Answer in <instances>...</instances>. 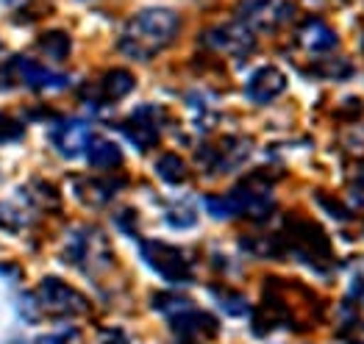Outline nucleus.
Returning a JSON list of instances; mask_svg holds the SVG:
<instances>
[{
  "label": "nucleus",
  "instance_id": "1",
  "mask_svg": "<svg viewBox=\"0 0 364 344\" xmlns=\"http://www.w3.org/2000/svg\"><path fill=\"white\" fill-rule=\"evenodd\" d=\"M181 31V17L173 9L164 6H151L136 11L125 26H122L117 48L122 56L134 62H151L161 50H167Z\"/></svg>",
  "mask_w": 364,
  "mask_h": 344
},
{
  "label": "nucleus",
  "instance_id": "2",
  "mask_svg": "<svg viewBox=\"0 0 364 344\" xmlns=\"http://www.w3.org/2000/svg\"><path fill=\"white\" fill-rule=\"evenodd\" d=\"M64 258L81 270H97L106 267L112 261V248L106 242V236L95 228H78L70 233L67 248H64Z\"/></svg>",
  "mask_w": 364,
  "mask_h": 344
},
{
  "label": "nucleus",
  "instance_id": "3",
  "mask_svg": "<svg viewBox=\"0 0 364 344\" xmlns=\"http://www.w3.org/2000/svg\"><path fill=\"white\" fill-rule=\"evenodd\" d=\"M142 258L156 275H161L167 283H189L192 281V261L189 255L167 242H145L142 245Z\"/></svg>",
  "mask_w": 364,
  "mask_h": 344
},
{
  "label": "nucleus",
  "instance_id": "4",
  "mask_svg": "<svg viewBox=\"0 0 364 344\" xmlns=\"http://www.w3.org/2000/svg\"><path fill=\"white\" fill-rule=\"evenodd\" d=\"M292 17H295L292 0H242L240 6V23H245L253 33H273L284 28Z\"/></svg>",
  "mask_w": 364,
  "mask_h": 344
},
{
  "label": "nucleus",
  "instance_id": "5",
  "mask_svg": "<svg viewBox=\"0 0 364 344\" xmlns=\"http://www.w3.org/2000/svg\"><path fill=\"white\" fill-rule=\"evenodd\" d=\"M36 306H42V311L53 314V316H81L90 311V300L59 278H45L39 283Z\"/></svg>",
  "mask_w": 364,
  "mask_h": 344
},
{
  "label": "nucleus",
  "instance_id": "6",
  "mask_svg": "<svg viewBox=\"0 0 364 344\" xmlns=\"http://www.w3.org/2000/svg\"><path fill=\"white\" fill-rule=\"evenodd\" d=\"M231 200H234L237 217L256 219V222H264L275 209L273 189H270L267 181H262V175H253V178L242 181L240 187L234 189Z\"/></svg>",
  "mask_w": 364,
  "mask_h": 344
},
{
  "label": "nucleus",
  "instance_id": "7",
  "mask_svg": "<svg viewBox=\"0 0 364 344\" xmlns=\"http://www.w3.org/2000/svg\"><path fill=\"white\" fill-rule=\"evenodd\" d=\"M203 45L214 50V53H223V56H234V59H245L247 53H253L256 48V33L250 31L245 23L234 20V23H223V26H214L203 33Z\"/></svg>",
  "mask_w": 364,
  "mask_h": 344
},
{
  "label": "nucleus",
  "instance_id": "8",
  "mask_svg": "<svg viewBox=\"0 0 364 344\" xmlns=\"http://www.w3.org/2000/svg\"><path fill=\"white\" fill-rule=\"evenodd\" d=\"M250 156V142L247 139H237V136H228L223 139L220 145H209L200 150V164L209 170V172H231L237 170L240 164H245Z\"/></svg>",
  "mask_w": 364,
  "mask_h": 344
},
{
  "label": "nucleus",
  "instance_id": "9",
  "mask_svg": "<svg viewBox=\"0 0 364 344\" xmlns=\"http://www.w3.org/2000/svg\"><path fill=\"white\" fill-rule=\"evenodd\" d=\"M284 92H287V75L273 64H264V67L253 70L247 84H245V97L253 106H270Z\"/></svg>",
  "mask_w": 364,
  "mask_h": 344
},
{
  "label": "nucleus",
  "instance_id": "10",
  "mask_svg": "<svg viewBox=\"0 0 364 344\" xmlns=\"http://www.w3.org/2000/svg\"><path fill=\"white\" fill-rule=\"evenodd\" d=\"M159 109H153V106H145V109H136L125 123L120 126L122 136L136 148V150H151L153 145L159 142V136H161V123H159Z\"/></svg>",
  "mask_w": 364,
  "mask_h": 344
},
{
  "label": "nucleus",
  "instance_id": "11",
  "mask_svg": "<svg viewBox=\"0 0 364 344\" xmlns=\"http://www.w3.org/2000/svg\"><path fill=\"white\" fill-rule=\"evenodd\" d=\"M50 142L64 158H78L90 148L92 128L84 120H61L50 133Z\"/></svg>",
  "mask_w": 364,
  "mask_h": 344
},
{
  "label": "nucleus",
  "instance_id": "12",
  "mask_svg": "<svg viewBox=\"0 0 364 344\" xmlns=\"http://www.w3.org/2000/svg\"><path fill=\"white\" fill-rule=\"evenodd\" d=\"M298 45L311 56H328L339 48V36L323 20H306L298 28Z\"/></svg>",
  "mask_w": 364,
  "mask_h": 344
},
{
  "label": "nucleus",
  "instance_id": "13",
  "mask_svg": "<svg viewBox=\"0 0 364 344\" xmlns=\"http://www.w3.org/2000/svg\"><path fill=\"white\" fill-rule=\"evenodd\" d=\"M14 70H17V78H20L26 87H31V89H48V92H53V89L70 87V78H67V75L53 72V70L42 67V64L33 62V59H26V56H20V59L14 62Z\"/></svg>",
  "mask_w": 364,
  "mask_h": 344
},
{
  "label": "nucleus",
  "instance_id": "14",
  "mask_svg": "<svg viewBox=\"0 0 364 344\" xmlns=\"http://www.w3.org/2000/svg\"><path fill=\"white\" fill-rule=\"evenodd\" d=\"M170 328L173 333H178L181 339H198V336H214L217 333V319L212 314L198 311L195 306L186 311L170 316Z\"/></svg>",
  "mask_w": 364,
  "mask_h": 344
},
{
  "label": "nucleus",
  "instance_id": "15",
  "mask_svg": "<svg viewBox=\"0 0 364 344\" xmlns=\"http://www.w3.org/2000/svg\"><path fill=\"white\" fill-rule=\"evenodd\" d=\"M122 184H125L122 178H81L75 184V197L92 209H97V206H106L109 200H114Z\"/></svg>",
  "mask_w": 364,
  "mask_h": 344
},
{
  "label": "nucleus",
  "instance_id": "16",
  "mask_svg": "<svg viewBox=\"0 0 364 344\" xmlns=\"http://www.w3.org/2000/svg\"><path fill=\"white\" fill-rule=\"evenodd\" d=\"M134 87H136V81L128 70H109L97 84V100L100 103H117L125 94L134 92Z\"/></svg>",
  "mask_w": 364,
  "mask_h": 344
},
{
  "label": "nucleus",
  "instance_id": "17",
  "mask_svg": "<svg viewBox=\"0 0 364 344\" xmlns=\"http://www.w3.org/2000/svg\"><path fill=\"white\" fill-rule=\"evenodd\" d=\"M87 158L95 170L100 172H112L122 164V150L120 145H114L112 139H92L87 148Z\"/></svg>",
  "mask_w": 364,
  "mask_h": 344
},
{
  "label": "nucleus",
  "instance_id": "18",
  "mask_svg": "<svg viewBox=\"0 0 364 344\" xmlns=\"http://www.w3.org/2000/svg\"><path fill=\"white\" fill-rule=\"evenodd\" d=\"M39 53L42 56H48L50 62H64L67 56H70V50H73V39L67 36L64 31H45L39 36Z\"/></svg>",
  "mask_w": 364,
  "mask_h": 344
},
{
  "label": "nucleus",
  "instance_id": "19",
  "mask_svg": "<svg viewBox=\"0 0 364 344\" xmlns=\"http://www.w3.org/2000/svg\"><path fill=\"white\" fill-rule=\"evenodd\" d=\"M156 175H159L164 184L178 187V184H183V181H186L189 167H186V161H183L178 153H164V156L156 161Z\"/></svg>",
  "mask_w": 364,
  "mask_h": 344
},
{
  "label": "nucleus",
  "instance_id": "20",
  "mask_svg": "<svg viewBox=\"0 0 364 344\" xmlns=\"http://www.w3.org/2000/svg\"><path fill=\"white\" fill-rule=\"evenodd\" d=\"M164 219L167 225L173 228H192L198 222V211L189 206V203H173L167 211H164Z\"/></svg>",
  "mask_w": 364,
  "mask_h": 344
},
{
  "label": "nucleus",
  "instance_id": "21",
  "mask_svg": "<svg viewBox=\"0 0 364 344\" xmlns=\"http://www.w3.org/2000/svg\"><path fill=\"white\" fill-rule=\"evenodd\" d=\"M153 309L161 311L170 319V316H176V314L192 309V303H189L186 297H181V294H156V297H153Z\"/></svg>",
  "mask_w": 364,
  "mask_h": 344
},
{
  "label": "nucleus",
  "instance_id": "22",
  "mask_svg": "<svg viewBox=\"0 0 364 344\" xmlns=\"http://www.w3.org/2000/svg\"><path fill=\"white\" fill-rule=\"evenodd\" d=\"M217 306L225 314H231V316H245V314L250 311L247 300H245L242 294H237V292H220L217 294Z\"/></svg>",
  "mask_w": 364,
  "mask_h": 344
},
{
  "label": "nucleus",
  "instance_id": "23",
  "mask_svg": "<svg viewBox=\"0 0 364 344\" xmlns=\"http://www.w3.org/2000/svg\"><path fill=\"white\" fill-rule=\"evenodd\" d=\"M206 209H209V214H212L214 219L237 217V209H234V200H231V194H225V197L209 194V197H206Z\"/></svg>",
  "mask_w": 364,
  "mask_h": 344
},
{
  "label": "nucleus",
  "instance_id": "24",
  "mask_svg": "<svg viewBox=\"0 0 364 344\" xmlns=\"http://www.w3.org/2000/svg\"><path fill=\"white\" fill-rule=\"evenodd\" d=\"M23 225H26V219L17 209H11L9 203H0V228L3 231H20Z\"/></svg>",
  "mask_w": 364,
  "mask_h": 344
},
{
  "label": "nucleus",
  "instance_id": "25",
  "mask_svg": "<svg viewBox=\"0 0 364 344\" xmlns=\"http://www.w3.org/2000/svg\"><path fill=\"white\" fill-rule=\"evenodd\" d=\"M348 192H350V200H353L356 206H364V164H356V170L350 172Z\"/></svg>",
  "mask_w": 364,
  "mask_h": 344
},
{
  "label": "nucleus",
  "instance_id": "26",
  "mask_svg": "<svg viewBox=\"0 0 364 344\" xmlns=\"http://www.w3.org/2000/svg\"><path fill=\"white\" fill-rule=\"evenodd\" d=\"M23 133H26L23 123H17L11 117H0V142H17V139H23Z\"/></svg>",
  "mask_w": 364,
  "mask_h": 344
},
{
  "label": "nucleus",
  "instance_id": "27",
  "mask_svg": "<svg viewBox=\"0 0 364 344\" xmlns=\"http://www.w3.org/2000/svg\"><path fill=\"white\" fill-rule=\"evenodd\" d=\"M350 297L356 303H364V264H359L353 272H350Z\"/></svg>",
  "mask_w": 364,
  "mask_h": 344
},
{
  "label": "nucleus",
  "instance_id": "28",
  "mask_svg": "<svg viewBox=\"0 0 364 344\" xmlns=\"http://www.w3.org/2000/svg\"><path fill=\"white\" fill-rule=\"evenodd\" d=\"M31 344H64L61 336H39V339H33Z\"/></svg>",
  "mask_w": 364,
  "mask_h": 344
}]
</instances>
